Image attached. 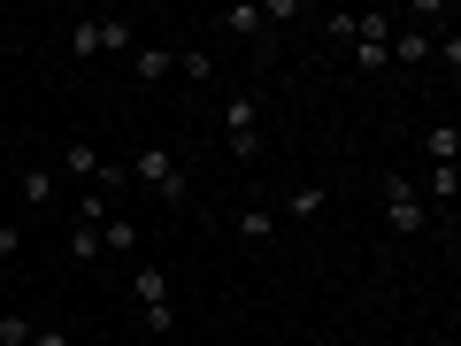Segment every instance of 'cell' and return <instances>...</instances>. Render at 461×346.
Wrapping results in <instances>:
<instances>
[{
	"mask_svg": "<svg viewBox=\"0 0 461 346\" xmlns=\"http://www.w3.org/2000/svg\"><path fill=\"white\" fill-rule=\"evenodd\" d=\"M384 231L393 239H423L430 231V208H423V193H415V178H400V169H384Z\"/></svg>",
	"mask_w": 461,
	"mask_h": 346,
	"instance_id": "obj_1",
	"label": "cell"
},
{
	"mask_svg": "<svg viewBox=\"0 0 461 346\" xmlns=\"http://www.w3.org/2000/svg\"><path fill=\"white\" fill-rule=\"evenodd\" d=\"M223 139H230V162H254V154H262V100L254 93L223 100Z\"/></svg>",
	"mask_w": 461,
	"mask_h": 346,
	"instance_id": "obj_2",
	"label": "cell"
},
{
	"mask_svg": "<svg viewBox=\"0 0 461 346\" xmlns=\"http://www.w3.org/2000/svg\"><path fill=\"white\" fill-rule=\"evenodd\" d=\"M123 47H139V32L123 16H93V23L69 32V54H77V62H93V54H123Z\"/></svg>",
	"mask_w": 461,
	"mask_h": 346,
	"instance_id": "obj_3",
	"label": "cell"
},
{
	"mask_svg": "<svg viewBox=\"0 0 461 346\" xmlns=\"http://www.w3.org/2000/svg\"><path fill=\"white\" fill-rule=\"evenodd\" d=\"M131 293L147 331H177V293H169V269H131Z\"/></svg>",
	"mask_w": 461,
	"mask_h": 346,
	"instance_id": "obj_4",
	"label": "cell"
},
{
	"mask_svg": "<svg viewBox=\"0 0 461 346\" xmlns=\"http://www.w3.org/2000/svg\"><path fill=\"white\" fill-rule=\"evenodd\" d=\"M139 185H154L162 200H185V162H177V147H139V162H123Z\"/></svg>",
	"mask_w": 461,
	"mask_h": 346,
	"instance_id": "obj_5",
	"label": "cell"
},
{
	"mask_svg": "<svg viewBox=\"0 0 461 346\" xmlns=\"http://www.w3.org/2000/svg\"><path fill=\"white\" fill-rule=\"evenodd\" d=\"M423 154H430V169H454L461 162V123H454V115L423 132Z\"/></svg>",
	"mask_w": 461,
	"mask_h": 346,
	"instance_id": "obj_6",
	"label": "cell"
},
{
	"mask_svg": "<svg viewBox=\"0 0 461 346\" xmlns=\"http://www.w3.org/2000/svg\"><path fill=\"white\" fill-rule=\"evenodd\" d=\"M239 239H247V247L277 239V208H269V200H247V208H239Z\"/></svg>",
	"mask_w": 461,
	"mask_h": 346,
	"instance_id": "obj_7",
	"label": "cell"
},
{
	"mask_svg": "<svg viewBox=\"0 0 461 346\" xmlns=\"http://www.w3.org/2000/svg\"><path fill=\"white\" fill-rule=\"evenodd\" d=\"M423 208H430V215H438V208L454 215V208H461V169H430V193H423Z\"/></svg>",
	"mask_w": 461,
	"mask_h": 346,
	"instance_id": "obj_8",
	"label": "cell"
},
{
	"mask_svg": "<svg viewBox=\"0 0 461 346\" xmlns=\"http://www.w3.org/2000/svg\"><path fill=\"white\" fill-rule=\"evenodd\" d=\"M285 215H293V223H315V215H323V185H293L285 208H277V223H285Z\"/></svg>",
	"mask_w": 461,
	"mask_h": 346,
	"instance_id": "obj_9",
	"label": "cell"
},
{
	"mask_svg": "<svg viewBox=\"0 0 461 346\" xmlns=\"http://www.w3.org/2000/svg\"><path fill=\"white\" fill-rule=\"evenodd\" d=\"M54 178H69V185H77V178H100V154H93V147L77 139V147H62V162H54Z\"/></svg>",
	"mask_w": 461,
	"mask_h": 346,
	"instance_id": "obj_10",
	"label": "cell"
},
{
	"mask_svg": "<svg viewBox=\"0 0 461 346\" xmlns=\"http://www.w3.org/2000/svg\"><path fill=\"white\" fill-rule=\"evenodd\" d=\"M16 193L32 200V208H47V200L62 193V178H54V169H23V178H16Z\"/></svg>",
	"mask_w": 461,
	"mask_h": 346,
	"instance_id": "obj_11",
	"label": "cell"
},
{
	"mask_svg": "<svg viewBox=\"0 0 461 346\" xmlns=\"http://www.w3.org/2000/svg\"><path fill=\"white\" fill-rule=\"evenodd\" d=\"M100 254H108V247H100V223H69V262H100Z\"/></svg>",
	"mask_w": 461,
	"mask_h": 346,
	"instance_id": "obj_12",
	"label": "cell"
},
{
	"mask_svg": "<svg viewBox=\"0 0 461 346\" xmlns=\"http://www.w3.org/2000/svg\"><path fill=\"white\" fill-rule=\"evenodd\" d=\"M100 247H108V254H131L139 247V223H131V215H108V223H100Z\"/></svg>",
	"mask_w": 461,
	"mask_h": 346,
	"instance_id": "obj_13",
	"label": "cell"
},
{
	"mask_svg": "<svg viewBox=\"0 0 461 346\" xmlns=\"http://www.w3.org/2000/svg\"><path fill=\"white\" fill-rule=\"evenodd\" d=\"M215 23H223L230 39H262V8H247V0H239V8H223Z\"/></svg>",
	"mask_w": 461,
	"mask_h": 346,
	"instance_id": "obj_14",
	"label": "cell"
},
{
	"mask_svg": "<svg viewBox=\"0 0 461 346\" xmlns=\"http://www.w3.org/2000/svg\"><path fill=\"white\" fill-rule=\"evenodd\" d=\"M169 69H177V54H169V47H139V85H162Z\"/></svg>",
	"mask_w": 461,
	"mask_h": 346,
	"instance_id": "obj_15",
	"label": "cell"
},
{
	"mask_svg": "<svg viewBox=\"0 0 461 346\" xmlns=\"http://www.w3.org/2000/svg\"><path fill=\"white\" fill-rule=\"evenodd\" d=\"M384 54H393V62H423V54H430V32H400Z\"/></svg>",
	"mask_w": 461,
	"mask_h": 346,
	"instance_id": "obj_16",
	"label": "cell"
},
{
	"mask_svg": "<svg viewBox=\"0 0 461 346\" xmlns=\"http://www.w3.org/2000/svg\"><path fill=\"white\" fill-rule=\"evenodd\" d=\"M177 69H185L193 85H208V77H215V54H208V47H185V54H177Z\"/></svg>",
	"mask_w": 461,
	"mask_h": 346,
	"instance_id": "obj_17",
	"label": "cell"
},
{
	"mask_svg": "<svg viewBox=\"0 0 461 346\" xmlns=\"http://www.w3.org/2000/svg\"><path fill=\"white\" fill-rule=\"evenodd\" d=\"M32 315H16V308H8V315H0V346H32Z\"/></svg>",
	"mask_w": 461,
	"mask_h": 346,
	"instance_id": "obj_18",
	"label": "cell"
},
{
	"mask_svg": "<svg viewBox=\"0 0 461 346\" xmlns=\"http://www.w3.org/2000/svg\"><path fill=\"white\" fill-rule=\"evenodd\" d=\"M16 247H23V231L8 223V215H0V262H16Z\"/></svg>",
	"mask_w": 461,
	"mask_h": 346,
	"instance_id": "obj_19",
	"label": "cell"
},
{
	"mask_svg": "<svg viewBox=\"0 0 461 346\" xmlns=\"http://www.w3.org/2000/svg\"><path fill=\"white\" fill-rule=\"evenodd\" d=\"M32 346H69V331H54V323H39V331H32Z\"/></svg>",
	"mask_w": 461,
	"mask_h": 346,
	"instance_id": "obj_20",
	"label": "cell"
},
{
	"mask_svg": "<svg viewBox=\"0 0 461 346\" xmlns=\"http://www.w3.org/2000/svg\"><path fill=\"white\" fill-rule=\"evenodd\" d=\"M230 346H247V339H230Z\"/></svg>",
	"mask_w": 461,
	"mask_h": 346,
	"instance_id": "obj_21",
	"label": "cell"
}]
</instances>
